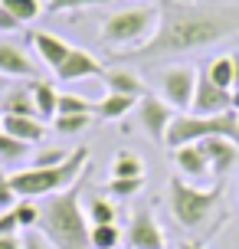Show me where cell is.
I'll list each match as a JSON object with an SVG mask.
<instances>
[{
  "instance_id": "1",
  "label": "cell",
  "mask_w": 239,
  "mask_h": 249,
  "mask_svg": "<svg viewBox=\"0 0 239 249\" xmlns=\"http://www.w3.org/2000/svg\"><path fill=\"white\" fill-rule=\"evenodd\" d=\"M233 33H239V10H233V7H193V3L161 0V26H157L154 39H148L144 46L125 53L118 59L128 62L167 59V56L213 46Z\"/></svg>"
},
{
  "instance_id": "2",
  "label": "cell",
  "mask_w": 239,
  "mask_h": 249,
  "mask_svg": "<svg viewBox=\"0 0 239 249\" xmlns=\"http://www.w3.org/2000/svg\"><path fill=\"white\" fill-rule=\"evenodd\" d=\"M36 230L52 243V249H92V239H88L92 223L79 203V184L46 197V203L39 207Z\"/></svg>"
},
{
  "instance_id": "3",
  "label": "cell",
  "mask_w": 239,
  "mask_h": 249,
  "mask_svg": "<svg viewBox=\"0 0 239 249\" xmlns=\"http://www.w3.org/2000/svg\"><path fill=\"white\" fill-rule=\"evenodd\" d=\"M88 167V148H76L63 164L56 167H26V171H13L10 184L20 200H46L52 194H63L72 184H79V177Z\"/></svg>"
},
{
  "instance_id": "4",
  "label": "cell",
  "mask_w": 239,
  "mask_h": 249,
  "mask_svg": "<svg viewBox=\"0 0 239 249\" xmlns=\"http://www.w3.org/2000/svg\"><path fill=\"white\" fill-rule=\"evenodd\" d=\"M157 26H161V7L135 3V7L108 13V20L102 23V43L115 50V56H125V53L144 46L148 36L157 33Z\"/></svg>"
},
{
  "instance_id": "5",
  "label": "cell",
  "mask_w": 239,
  "mask_h": 249,
  "mask_svg": "<svg viewBox=\"0 0 239 249\" xmlns=\"http://www.w3.org/2000/svg\"><path fill=\"white\" fill-rule=\"evenodd\" d=\"M220 194L223 187H193L180 177H171L167 184V207L174 213V220L184 230H203V226L213 220V213L220 210Z\"/></svg>"
},
{
  "instance_id": "6",
  "label": "cell",
  "mask_w": 239,
  "mask_h": 249,
  "mask_svg": "<svg viewBox=\"0 0 239 249\" xmlns=\"http://www.w3.org/2000/svg\"><path fill=\"white\" fill-rule=\"evenodd\" d=\"M229 138L239 144V115L223 112V115H193V112H177V118L167 128L164 148H184V144H197L203 138Z\"/></svg>"
},
{
  "instance_id": "7",
  "label": "cell",
  "mask_w": 239,
  "mask_h": 249,
  "mask_svg": "<svg viewBox=\"0 0 239 249\" xmlns=\"http://www.w3.org/2000/svg\"><path fill=\"white\" fill-rule=\"evenodd\" d=\"M197 92V69L190 66H177L161 75V99L174 108V112H190V102Z\"/></svg>"
},
{
  "instance_id": "8",
  "label": "cell",
  "mask_w": 239,
  "mask_h": 249,
  "mask_svg": "<svg viewBox=\"0 0 239 249\" xmlns=\"http://www.w3.org/2000/svg\"><path fill=\"white\" fill-rule=\"evenodd\" d=\"M190 112L193 115H223V112H236L233 108V89H220L206 75V69L197 72V92L190 102Z\"/></svg>"
},
{
  "instance_id": "9",
  "label": "cell",
  "mask_w": 239,
  "mask_h": 249,
  "mask_svg": "<svg viewBox=\"0 0 239 249\" xmlns=\"http://www.w3.org/2000/svg\"><path fill=\"white\" fill-rule=\"evenodd\" d=\"M174 118H177V112L164 99H154V95L138 99V124H141V131H144L148 138H154V141H161V144H164L167 128H171Z\"/></svg>"
},
{
  "instance_id": "10",
  "label": "cell",
  "mask_w": 239,
  "mask_h": 249,
  "mask_svg": "<svg viewBox=\"0 0 239 249\" xmlns=\"http://www.w3.org/2000/svg\"><path fill=\"white\" fill-rule=\"evenodd\" d=\"M128 246L131 249H164V230L157 226L148 207H138L128 220Z\"/></svg>"
},
{
  "instance_id": "11",
  "label": "cell",
  "mask_w": 239,
  "mask_h": 249,
  "mask_svg": "<svg viewBox=\"0 0 239 249\" xmlns=\"http://www.w3.org/2000/svg\"><path fill=\"white\" fill-rule=\"evenodd\" d=\"M52 75H56L59 82H82V79H102L105 69H102V62L95 59L92 53L76 50V46H72V53L63 59L59 69H52Z\"/></svg>"
},
{
  "instance_id": "12",
  "label": "cell",
  "mask_w": 239,
  "mask_h": 249,
  "mask_svg": "<svg viewBox=\"0 0 239 249\" xmlns=\"http://www.w3.org/2000/svg\"><path fill=\"white\" fill-rule=\"evenodd\" d=\"M200 144V151L206 154V161H210V174L223 177L229 174L233 167L239 164V144L236 141H229V138H203V141H197Z\"/></svg>"
},
{
  "instance_id": "13",
  "label": "cell",
  "mask_w": 239,
  "mask_h": 249,
  "mask_svg": "<svg viewBox=\"0 0 239 249\" xmlns=\"http://www.w3.org/2000/svg\"><path fill=\"white\" fill-rule=\"evenodd\" d=\"M0 75L3 79H39V66L13 43H0Z\"/></svg>"
},
{
  "instance_id": "14",
  "label": "cell",
  "mask_w": 239,
  "mask_h": 249,
  "mask_svg": "<svg viewBox=\"0 0 239 249\" xmlns=\"http://www.w3.org/2000/svg\"><path fill=\"white\" fill-rule=\"evenodd\" d=\"M30 43H33V50H36L39 62H43V66H50V69H59V66H63V59L72 53V46H69L63 36L46 33V30H36V33L30 36Z\"/></svg>"
},
{
  "instance_id": "15",
  "label": "cell",
  "mask_w": 239,
  "mask_h": 249,
  "mask_svg": "<svg viewBox=\"0 0 239 249\" xmlns=\"http://www.w3.org/2000/svg\"><path fill=\"white\" fill-rule=\"evenodd\" d=\"M0 128L10 131L13 138L26 141V144H39V141L46 138V122L26 118V115H0Z\"/></svg>"
},
{
  "instance_id": "16",
  "label": "cell",
  "mask_w": 239,
  "mask_h": 249,
  "mask_svg": "<svg viewBox=\"0 0 239 249\" xmlns=\"http://www.w3.org/2000/svg\"><path fill=\"white\" fill-rule=\"evenodd\" d=\"M30 92H33V102H36V115L39 122H50V118H56L59 115V89H56V82H50V79H33L30 82Z\"/></svg>"
},
{
  "instance_id": "17",
  "label": "cell",
  "mask_w": 239,
  "mask_h": 249,
  "mask_svg": "<svg viewBox=\"0 0 239 249\" xmlns=\"http://www.w3.org/2000/svg\"><path fill=\"white\" fill-rule=\"evenodd\" d=\"M174 164L177 171L190 180H200V177L210 174V161H206V154L200 151V144H184V148L174 151Z\"/></svg>"
},
{
  "instance_id": "18",
  "label": "cell",
  "mask_w": 239,
  "mask_h": 249,
  "mask_svg": "<svg viewBox=\"0 0 239 249\" xmlns=\"http://www.w3.org/2000/svg\"><path fill=\"white\" fill-rule=\"evenodd\" d=\"M105 86H108V92L131 95V99H144V95H148L141 75L131 72V69H105Z\"/></svg>"
},
{
  "instance_id": "19",
  "label": "cell",
  "mask_w": 239,
  "mask_h": 249,
  "mask_svg": "<svg viewBox=\"0 0 239 249\" xmlns=\"http://www.w3.org/2000/svg\"><path fill=\"white\" fill-rule=\"evenodd\" d=\"M0 115H26V118H39L36 115V102H33V92H30V89H10V92L3 95Z\"/></svg>"
},
{
  "instance_id": "20",
  "label": "cell",
  "mask_w": 239,
  "mask_h": 249,
  "mask_svg": "<svg viewBox=\"0 0 239 249\" xmlns=\"http://www.w3.org/2000/svg\"><path fill=\"white\" fill-rule=\"evenodd\" d=\"M138 105V99H131V95H118V92H108L105 99L99 102V118L102 122H118V118H125L131 108Z\"/></svg>"
},
{
  "instance_id": "21",
  "label": "cell",
  "mask_w": 239,
  "mask_h": 249,
  "mask_svg": "<svg viewBox=\"0 0 239 249\" xmlns=\"http://www.w3.org/2000/svg\"><path fill=\"white\" fill-rule=\"evenodd\" d=\"M206 75L220 89H233V82H236V56H216V59H210L206 62Z\"/></svg>"
},
{
  "instance_id": "22",
  "label": "cell",
  "mask_w": 239,
  "mask_h": 249,
  "mask_svg": "<svg viewBox=\"0 0 239 249\" xmlns=\"http://www.w3.org/2000/svg\"><path fill=\"white\" fill-rule=\"evenodd\" d=\"M112 177H144V161L135 151H118L112 161Z\"/></svg>"
},
{
  "instance_id": "23",
  "label": "cell",
  "mask_w": 239,
  "mask_h": 249,
  "mask_svg": "<svg viewBox=\"0 0 239 249\" xmlns=\"http://www.w3.org/2000/svg\"><path fill=\"white\" fill-rule=\"evenodd\" d=\"M85 216H88L92 226L95 223H115V220H118V210H115V203L108 197L95 194V197L88 200V207H85Z\"/></svg>"
},
{
  "instance_id": "24",
  "label": "cell",
  "mask_w": 239,
  "mask_h": 249,
  "mask_svg": "<svg viewBox=\"0 0 239 249\" xmlns=\"http://www.w3.org/2000/svg\"><path fill=\"white\" fill-rule=\"evenodd\" d=\"M30 148H33V144H26V141H20V138H13L10 131L0 128V161H7V164L23 161L26 154H30Z\"/></svg>"
},
{
  "instance_id": "25",
  "label": "cell",
  "mask_w": 239,
  "mask_h": 249,
  "mask_svg": "<svg viewBox=\"0 0 239 249\" xmlns=\"http://www.w3.org/2000/svg\"><path fill=\"white\" fill-rule=\"evenodd\" d=\"M88 239H92V249H115L121 243V230L115 223H95L88 230Z\"/></svg>"
},
{
  "instance_id": "26",
  "label": "cell",
  "mask_w": 239,
  "mask_h": 249,
  "mask_svg": "<svg viewBox=\"0 0 239 249\" xmlns=\"http://www.w3.org/2000/svg\"><path fill=\"white\" fill-rule=\"evenodd\" d=\"M99 105L88 102L85 95H76V92H63L59 95V115H95Z\"/></svg>"
},
{
  "instance_id": "27",
  "label": "cell",
  "mask_w": 239,
  "mask_h": 249,
  "mask_svg": "<svg viewBox=\"0 0 239 249\" xmlns=\"http://www.w3.org/2000/svg\"><path fill=\"white\" fill-rule=\"evenodd\" d=\"M0 7H7L20 23H33L39 13H43V3L39 0H0Z\"/></svg>"
},
{
  "instance_id": "28",
  "label": "cell",
  "mask_w": 239,
  "mask_h": 249,
  "mask_svg": "<svg viewBox=\"0 0 239 249\" xmlns=\"http://www.w3.org/2000/svg\"><path fill=\"white\" fill-rule=\"evenodd\" d=\"M141 187H144V177H112L108 187H105V194L128 200V197H135V194H141Z\"/></svg>"
},
{
  "instance_id": "29",
  "label": "cell",
  "mask_w": 239,
  "mask_h": 249,
  "mask_svg": "<svg viewBox=\"0 0 239 249\" xmlns=\"http://www.w3.org/2000/svg\"><path fill=\"white\" fill-rule=\"evenodd\" d=\"M88 124H92V115H56L52 118V128L59 135H79V131H85Z\"/></svg>"
},
{
  "instance_id": "30",
  "label": "cell",
  "mask_w": 239,
  "mask_h": 249,
  "mask_svg": "<svg viewBox=\"0 0 239 249\" xmlns=\"http://www.w3.org/2000/svg\"><path fill=\"white\" fill-rule=\"evenodd\" d=\"M13 216H17L20 230H36V223H39V207L33 203V200H20V203L13 207Z\"/></svg>"
},
{
  "instance_id": "31",
  "label": "cell",
  "mask_w": 239,
  "mask_h": 249,
  "mask_svg": "<svg viewBox=\"0 0 239 249\" xmlns=\"http://www.w3.org/2000/svg\"><path fill=\"white\" fill-rule=\"evenodd\" d=\"M108 0H46V10L50 13H66V10H85V7H99Z\"/></svg>"
},
{
  "instance_id": "32",
  "label": "cell",
  "mask_w": 239,
  "mask_h": 249,
  "mask_svg": "<svg viewBox=\"0 0 239 249\" xmlns=\"http://www.w3.org/2000/svg\"><path fill=\"white\" fill-rule=\"evenodd\" d=\"M72 151H63V148H46L39 151L36 158H33V167H56V164H63Z\"/></svg>"
},
{
  "instance_id": "33",
  "label": "cell",
  "mask_w": 239,
  "mask_h": 249,
  "mask_svg": "<svg viewBox=\"0 0 239 249\" xmlns=\"http://www.w3.org/2000/svg\"><path fill=\"white\" fill-rule=\"evenodd\" d=\"M17 203H20V197H17V190L10 184V174H0V213L13 210Z\"/></svg>"
},
{
  "instance_id": "34",
  "label": "cell",
  "mask_w": 239,
  "mask_h": 249,
  "mask_svg": "<svg viewBox=\"0 0 239 249\" xmlns=\"http://www.w3.org/2000/svg\"><path fill=\"white\" fill-rule=\"evenodd\" d=\"M20 239H23V249H52V243L43 236L39 230H23Z\"/></svg>"
},
{
  "instance_id": "35",
  "label": "cell",
  "mask_w": 239,
  "mask_h": 249,
  "mask_svg": "<svg viewBox=\"0 0 239 249\" xmlns=\"http://www.w3.org/2000/svg\"><path fill=\"white\" fill-rule=\"evenodd\" d=\"M17 233H20V223H17L13 210H3L0 213V236H17Z\"/></svg>"
},
{
  "instance_id": "36",
  "label": "cell",
  "mask_w": 239,
  "mask_h": 249,
  "mask_svg": "<svg viewBox=\"0 0 239 249\" xmlns=\"http://www.w3.org/2000/svg\"><path fill=\"white\" fill-rule=\"evenodd\" d=\"M20 26H23V23H20L7 7H0V33H13V30H20Z\"/></svg>"
},
{
  "instance_id": "37",
  "label": "cell",
  "mask_w": 239,
  "mask_h": 249,
  "mask_svg": "<svg viewBox=\"0 0 239 249\" xmlns=\"http://www.w3.org/2000/svg\"><path fill=\"white\" fill-rule=\"evenodd\" d=\"M0 249H23L20 236H0Z\"/></svg>"
},
{
  "instance_id": "38",
  "label": "cell",
  "mask_w": 239,
  "mask_h": 249,
  "mask_svg": "<svg viewBox=\"0 0 239 249\" xmlns=\"http://www.w3.org/2000/svg\"><path fill=\"white\" fill-rule=\"evenodd\" d=\"M177 249H203V246H200V243H193V239H187V243H180Z\"/></svg>"
},
{
  "instance_id": "39",
  "label": "cell",
  "mask_w": 239,
  "mask_h": 249,
  "mask_svg": "<svg viewBox=\"0 0 239 249\" xmlns=\"http://www.w3.org/2000/svg\"><path fill=\"white\" fill-rule=\"evenodd\" d=\"M233 108L239 112V89H233Z\"/></svg>"
},
{
  "instance_id": "40",
  "label": "cell",
  "mask_w": 239,
  "mask_h": 249,
  "mask_svg": "<svg viewBox=\"0 0 239 249\" xmlns=\"http://www.w3.org/2000/svg\"><path fill=\"white\" fill-rule=\"evenodd\" d=\"M233 89H239V56H236V82H233Z\"/></svg>"
},
{
  "instance_id": "41",
  "label": "cell",
  "mask_w": 239,
  "mask_h": 249,
  "mask_svg": "<svg viewBox=\"0 0 239 249\" xmlns=\"http://www.w3.org/2000/svg\"><path fill=\"white\" fill-rule=\"evenodd\" d=\"M0 92H3V75H0Z\"/></svg>"
},
{
  "instance_id": "42",
  "label": "cell",
  "mask_w": 239,
  "mask_h": 249,
  "mask_svg": "<svg viewBox=\"0 0 239 249\" xmlns=\"http://www.w3.org/2000/svg\"><path fill=\"white\" fill-rule=\"evenodd\" d=\"M236 115H239V112H236Z\"/></svg>"
}]
</instances>
